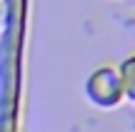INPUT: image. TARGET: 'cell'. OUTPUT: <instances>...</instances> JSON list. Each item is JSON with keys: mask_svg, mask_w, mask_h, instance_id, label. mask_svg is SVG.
<instances>
[{"mask_svg": "<svg viewBox=\"0 0 135 132\" xmlns=\"http://www.w3.org/2000/svg\"><path fill=\"white\" fill-rule=\"evenodd\" d=\"M85 97L90 100L95 107L103 110H113L125 100L123 92V80L118 72V65H98L85 80Z\"/></svg>", "mask_w": 135, "mask_h": 132, "instance_id": "6da1fadb", "label": "cell"}, {"mask_svg": "<svg viewBox=\"0 0 135 132\" xmlns=\"http://www.w3.org/2000/svg\"><path fill=\"white\" fill-rule=\"evenodd\" d=\"M118 72H120V80H123V92H125V100L135 102V52H130L128 57L120 60Z\"/></svg>", "mask_w": 135, "mask_h": 132, "instance_id": "7a4b0ae2", "label": "cell"}]
</instances>
